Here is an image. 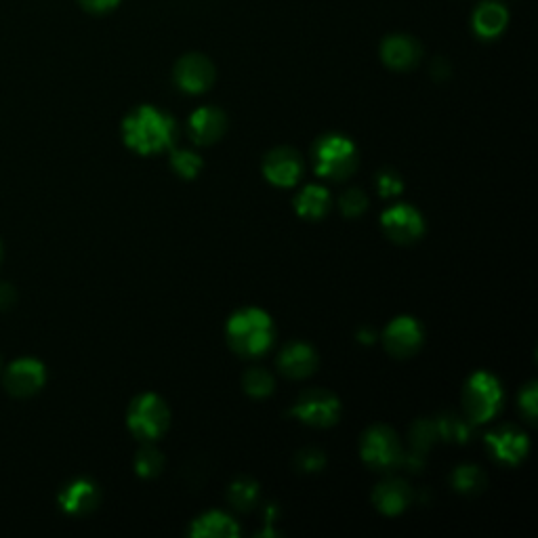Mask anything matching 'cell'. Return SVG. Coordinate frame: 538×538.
Here are the masks:
<instances>
[{"label":"cell","instance_id":"21","mask_svg":"<svg viewBox=\"0 0 538 538\" xmlns=\"http://www.w3.org/2000/svg\"><path fill=\"white\" fill-rule=\"evenodd\" d=\"M330 206V194L322 185H307L295 200V209L301 217L320 219Z\"/></svg>","mask_w":538,"mask_h":538},{"label":"cell","instance_id":"11","mask_svg":"<svg viewBox=\"0 0 538 538\" xmlns=\"http://www.w3.org/2000/svg\"><path fill=\"white\" fill-rule=\"evenodd\" d=\"M265 177L280 188L295 185L303 175V158L293 148H276L263 160Z\"/></svg>","mask_w":538,"mask_h":538},{"label":"cell","instance_id":"6","mask_svg":"<svg viewBox=\"0 0 538 538\" xmlns=\"http://www.w3.org/2000/svg\"><path fill=\"white\" fill-rule=\"evenodd\" d=\"M288 415L297 417L305 425L312 427H330L339 421L341 402L326 389H307L303 391L295 406L288 410Z\"/></svg>","mask_w":538,"mask_h":538},{"label":"cell","instance_id":"5","mask_svg":"<svg viewBox=\"0 0 538 538\" xmlns=\"http://www.w3.org/2000/svg\"><path fill=\"white\" fill-rule=\"evenodd\" d=\"M169 406L156 393H143L129 408V427L141 440H156L169 429Z\"/></svg>","mask_w":538,"mask_h":538},{"label":"cell","instance_id":"29","mask_svg":"<svg viewBox=\"0 0 538 538\" xmlns=\"http://www.w3.org/2000/svg\"><path fill=\"white\" fill-rule=\"evenodd\" d=\"M339 206H341L343 215H347V217H358V215H362V213L366 211L368 198H366V194H364L362 190L351 188V190H347V192L341 196Z\"/></svg>","mask_w":538,"mask_h":538},{"label":"cell","instance_id":"7","mask_svg":"<svg viewBox=\"0 0 538 538\" xmlns=\"http://www.w3.org/2000/svg\"><path fill=\"white\" fill-rule=\"evenodd\" d=\"M360 450H362V459L375 469L398 467L404 457L398 433L385 425L370 427L364 433Z\"/></svg>","mask_w":538,"mask_h":538},{"label":"cell","instance_id":"33","mask_svg":"<svg viewBox=\"0 0 538 538\" xmlns=\"http://www.w3.org/2000/svg\"><path fill=\"white\" fill-rule=\"evenodd\" d=\"M118 3H120V0H80V5L85 9H89V11H93V13H108Z\"/></svg>","mask_w":538,"mask_h":538},{"label":"cell","instance_id":"35","mask_svg":"<svg viewBox=\"0 0 538 538\" xmlns=\"http://www.w3.org/2000/svg\"><path fill=\"white\" fill-rule=\"evenodd\" d=\"M360 341L372 343V341H375V333H372V330H364V333H360Z\"/></svg>","mask_w":538,"mask_h":538},{"label":"cell","instance_id":"36","mask_svg":"<svg viewBox=\"0 0 538 538\" xmlns=\"http://www.w3.org/2000/svg\"><path fill=\"white\" fill-rule=\"evenodd\" d=\"M0 261H3V244H0Z\"/></svg>","mask_w":538,"mask_h":538},{"label":"cell","instance_id":"28","mask_svg":"<svg viewBox=\"0 0 538 538\" xmlns=\"http://www.w3.org/2000/svg\"><path fill=\"white\" fill-rule=\"evenodd\" d=\"M171 164L177 175H181L183 179H192L202 169V158L192 150H173Z\"/></svg>","mask_w":538,"mask_h":538},{"label":"cell","instance_id":"25","mask_svg":"<svg viewBox=\"0 0 538 538\" xmlns=\"http://www.w3.org/2000/svg\"><path fill=\"white\" fill-rule=\"evenodd\" d=\"M436 425L444 440L467 442L471 438V421L467 417L454 415V412H446V415L436 421Z\"/></svg>","mask_w":538,"mask_h":538},{"label":"cell","instance_id":"17","mask_svg":"<svg viewBox=\"0 0 538 538\" xmlns=\"http://www.w3.org/2000/svg\"><path fill=\"white\" fill-rule=\"evenodd\" d=\"M278 366L286 377L291 379H303L309 377L318 366V356L312 345L307 343H291L282 349V354L278 358Z\"/></svg>","mask_w":538,"mask_h":538},{"label":"cell","instance_id":"8","mask_svg":"<svg viewBox=\"0 0 538 538\" xmlns=\"http://www.w3.org/2000/svg\"><path fill=\"white\" fill-rule=\"evenodd\" d=\"M215 80V66L209 57L200 53L183 55L175 66V82L177 87L185 93H202L213 85Z\"/></svg>","mask_w":538,"mask_h":538},{"label":"cell","instance_id":"14","mask_svg":"<svg viewBox=\"0 0 538 538\" xmlns=\"http://www.w3.org/2000/svg\"><path fill=\"white\" fill-rule=\"evenodd\" d=\"M423 49L419 40L408 34L387 36L381 45V57L385 64L393 70H410L419 64Z\"/></svg>","mask_w":538,"mask_h":538},{"label":"cell","instance_id":"4","mask_svg":"<svg viewBox=\"0 0 538 538\" xmlns=\"http://www.w3.org/2000/svg\"><path fill=\"white\" fill-rule=\"evenodd\" d=\"M463 404L469 421L473 423L490 421L496 412L501 410L503 404V389L499 379L486 370L475 372L465 385Z\"/></svg>","mask_w":538,"mask_h":538},{"label":"cell","instance_id":"3","mask_svg":"<svg viewBox=\"0 0 538 538\" xmlns=\"http://www.w3.org/2000/svg\"><path fill=\"white\" fill-rule=\"evenodd\" d=\"M314 162L316 171L322 177L343 181L358 167V152L354 141L343 135H324L314 146Z\"/></svg>","mask_w":538,"mask_h":538},{"label":"cell","instance_id":"9","mask_svg":"<svg viewBox=\"0 0 538 538\" xmlns=\"http://www.w3.org/2000/svg\"><path fill=\"white\" fill-rule=\"evenodd\" d=\"M383 230L391 240H396L400 244H410L423 236L425 232V221L423 215L412 209L408 204H398L391 206L389 211L383 213Z\"/></svg>","mask_w":538,"mask_h":538},{"label":"cell","instance_id":"24","mask_svg":"<svg viewBox=\"0 0 538 538\" xmlns=\"http://www.w3.org/2000/svg\"><path fill=\"white\" fill-rule=\"evenodd\" d=\"M438 438H440L438 425H436V421H431V419H419L410 429L412 450L423 454V457L433 448V444L438 442Z\"/></svg>","mask_w":538,"mask_h":538},{"label":"cell","instance_id":"10","mask_svg":"<svg viewBox=\"0 0 538 538\" xmlns=\"http://www.w3.org/2000/svg\"><path fill=\"white\" fill-rule=\"evenodd\" d=\"M383 343L389 349V354L393 356H398V358L412 356V354H417V349L423 345V328L415 318H410V316L396 318V320H391L389 326L385 328Z\"/></svg>","mask_w":538,"mask_h":538},{"label":"cell","instance_id":"19","mask_svg":"<svg viewBox=\"0 0 538 538\" xmlns=\"http://www.w3.org/2000/svg\"><path fill=\"white\" fill-rule=\"evenodd\" d=\"M372 501H375L379 511L387 515H398L412 503V490L404 480L391 478L375 488V492H372Z\"/></svg>","mask_w":538,"mask_h":538},{"label":"cell","instance_id":"26","mask_svg":"<svg viewBox=\"0 0 538 538\" xmlns=\"http://www.w3.org/2000/svg\"><path fill=\"white\" fill-rule=\"evenodd\" d=\"M242 385L248 396L265 398L274 391V377L269 375L265 368H251V370H246Z\"/></svg>","mask_w":538,"mask_h":538},{"label":"cell","instance_id":"27","mask_svg":"<svg viewBox=\"0 0 538 538\" xmlns=\"http://www.w3.org/2000/svg\"><path fill=\"white\" fill-rule=\"evenodd\" d=\"M162 467H164V457H162L160 450H156L152 446H146V448L139 450L137 459H135V469L141 478H156V475L162 471Z\"/></svg>","mask_w":538,"mask_h":538},{"label":"cell","instance_id":"12","mask_svg":"<svg viewBox=\"0 0 538 538\" xmlns=\"http://www.w3.org/2000/svg\"><path fill=\"white\" fill-rule=\"evenodd\" d=\"M486 444L492 450L494 457L499 461H503V463H507V465L520 463L526 457L528 448H530L526 433L511 427V425H505V427L490 431L486 436Z\"/></svg>","mask_w":538,"mask_h":538},{"label":"cell","instance_id":"32","mask_svg":"<svg viewBox=\"0 0 538 538\" xmlns=\"http://www.w3.org/2000/svg\"><path fill=\"white\" fill-rule=\"evenodd\" d=\"M536 402H538V396H536V383H530L522 393H520V406L524 410V415L528 417L530 423H534L536 419Z\"/></svg>","mask_w":538,"mask_h":538},{"label":"cell","instance_id":"30","mask_svg":"<svg viewBox=\"0 0 538 538\" xmlns=\"http://www.w3.org/2000/svg\"><path fill=\"white\" fill-rule=\"evenodd\" d=\"M295 465H297L299 471H305V473H318V471L324 469V465H326V457H324V452L318 450V448H305V450L297 452Z\"/></svg>","mask_w":538,"mask_h":538},{"label":"cell","instance_id":"1","mask_svg":"<svg viewBox=\"0 0 538 538\" xmlns=\"http://www.w3.org/2000/svg\"><path fill=\"white\" fill-rule=\"evenodd\" d=\"M127 146L139 154H152L171 148L177 139V122L152 106H139L122 122Z\"/></svg>","mask_w":538,"mask_h":538},{"label":"cell","instance_id":"23","mask_svg":"<svg viewBox=\"0 0 538 538\" xmlns=\"http://www.w3.org/2000/svg\"><path fill=\"white\" fill-rule=\"evenodd\" d=\"M486 473L475 465H461L452 473V486L463 494H478L486 488Z\"/></svg>","mask_w":538,"mask_h":538},{"label":"cell","instance_id":"31","mask_svg":"<svg viewBox=\"0 0 538 538\" xmlns=\"http://www.w3.org/2000/svg\"><path fill=\"white\" fill-rule=\"evenodd\" d=\"M402 179L400 175L393 171V169H383L379 175H377V188H379V194L383 198H389V196H396L402 192Z\"/></svg>","mask_w":538,"mask_h":538},{"label":"cell","instance_id":"2","mask_svg":"<svg viewBox=\"0 0 538 538\" xmlns=\"http://www.w3.org/2000/svg\"><path fill=\"white\" fill-rule=\"evenodd\" d=\"M227 341L242 356H261L274 341V324L263 309L246 307L227 322Z\"/></svg>","mask_w":538,"mask_h":538},{"label":"cell","instance_id":"16","mask_svg":"<svg viewBox=\"0 0 538 538\" xmlns=\"http://www.w3.org/2000/svg\"><path fill=\"white\" fill-rule=\"evenodd\" d=\"M507 24H509L507 7L503 3H499V0H484V3L471 15L473 32L486 40L501 36L505 32Z\"/></svg>","mask_w":538,"mask_h":538},{"label":"cell","instance_id":"18","mask_svg":"<svg viewBox=\"0 0 538 538\" xmlns=\"http://www.w3.org/2000/svg\"><path fill=\"white\" fill-rule=\"evenodd\" d=\"M227 129V118L219 108H198L190 118V135L200 146H211L223 137Z\"/></svg>","mask_w":538,"mask_h":538},{"label":"cell","instance_id":"22","mask_svg":"<svg viewBox=\"0 0 538 538\" xmlns=\"http://www.w3.org/2000/svg\"><path fill=\"white\" fill-rule=\"evenodd\" d=\"M227 499L238 511H251L259 501V484L251 478H238L227 492Z\"/></svg>","mask_w":538,"mask_h":538},{"label":"cell","instance_id":"34","mask_svg":"<svg viewBox=\"0 0 538 538\" xmlns=\"http://www.w3.org/2000/svg\"><path fill=\"white\" fill-rule=\"evenodd\" d=\"M15 303V291L9 284L0 282V309H7Z\"/></svg>","mask_w":538,"mask_h":538},{"label":"cell","instance_id":"13","mask_svg":"<svg viewBox=\"0 0 538 538\" xmlns=\"http://www.w3.org/2000/svg\"><path fill=\"white\" fill-rule=\"evenodd\" d=\"M5 385L7 391L17 398L32 396L45 385V366L30 358L17 360L5 372Z\"/></svg>","mask_w":538,"mask_h":538},{"label":"cell","instance_id":"15","mask_svg":"<svg viewBox=\"0 0 538 538\" xmlns=\"http://www.w3.org/2000/svg\"><path fill=\"white\" fill-rule=\"evenodd\" d=\"M101 501L99 488L91 480H74L59 494V505L72 515H87L97 509Z\"/></svg>","mask_w":538,"mask_h":538},{"label":"cell","instance_id":"20","mask_svg":"<svg viewBox=\"0 0 538 538\" xmlns=\"http://www.w3.org/2000/svg\"><path fill=\"white\" fill-rule=\"evenodd\" d=\"M190 534L196 538H232L240 534V528L227 513L209 511L192 522Z\"/></svg>","mask_w":538,"mask_h":538}]
</instances>
